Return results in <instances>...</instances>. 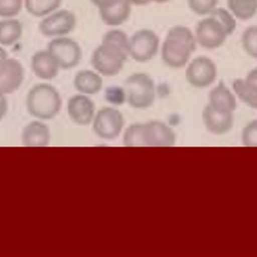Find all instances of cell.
I'll return each instance as SVG.
<instances>
[{
  "instance_id": "obj_13",
  "label": "cell",
  "mask_w": 257,
  "mask_h": 257,
  "mask_svg": "<svg viewBox=\"0 0 257 257\" xmlns=\"http://www.w3.org/2000/svg\"><path fill=\"white\" fill-rule=\"evenodd\" d=\"M145 138L149 147H171L176 143L174 130L161 120H150L145 123Z\"/></svg>"
},
{
  "instance_id": "obj_29",
  "label": "cell",
  "mask_w": 257,
  "mask_h": 257,
  "mask_svg": "<svg viewBox=\"0 0 257 257\" xmlns=\"http://www.w3.org/2000/svg\"><path fill=\"white\" fill-rule=\"evenodd\" d=\"M189 8L198 15L210 14L217 6L218 0H187Z\"/></svg>"
},
{
  "instance_id": "obj_12",
  "label": "cell",
  "mask_w": 257,
  "mask_h": 257,
  "mask_svg": "<svg viewBox=\"0 0 257 257\" xmlns=\"http://www.w3.org/2000/svg\"><path fill=\"white\" fill-rule=\"evenodd\" d=\"M67 113L74 123L87 125L92 122L95 114L94 103L86 94H75L68 99Z\"/></svg>"
},
{
  "instance_id": "obj_9",
  "label": "cell",
  "mask_w": 257,
  "mask_h": 257,
  "mask_svg": "<svg viewBox=\"0 0 257 257\" xmlns=\"http://www.w3.org/2000/svg\"><path fill=\"white\" fill-rule=\"evenodd\" d=\"M185 75L189 84L197 88H204L215 81L217 67L209 57L199 56L188 64Z\"/></svg>"
},
{
  "instance_id": "obj_31",
  "label": "cell",
  "mask_w": 257,
  "mask_h": 257,
  "mask_svg": "<svg viewBox=\"0 0 257 257\" xmlns=\"http://www.w3.org/2000/svg\"><path fill=\"white\" fill-rule=\"evenodd\" d=\"M105 99L112 104H121L125 101V93L123 87L110 86L106 88Z\"/></svg>"
},
{
  "instance_id": "obj_32",
  "label": "cell",
  "mask_w": 257,
  "mask_h": 257,
  "mask_svg": "<svg viewBox=\"0 0 257 257\" xmlns=\"http://www.w3.org/2000/svg\"><path fill=\"white\" fill-rule=\"evenodd\" d=\"M244 80L248 86L257 92V67L250 70Z\"/></svg>"
},
{
  "instance_id": "obj_4",
  "label": "cell",
  "mask_w": 257,
  "mask_h": 257,
  "mask_svg": "<svg viewBox=\"0 0 257 257\" xmlns=\"http://www.w3.org/2000/svg\"><path fill=\"white\" fill-rule=\"evenodd\" d=\"M60 69H71L81 60L82 50L80 45L73 39L61 36L53 38L47 46Z\"/></svg>"
},
{
  "instance_id": "obj_21",
  "label": "cell",
  "mask_w": 257,
  "mask_h": 257,
  "mask_svg": "<svg viewBox=\"0 0 257 257\" xmlns=\"http://www.w3.org/2000/svg\"><path fill=\"white\" fill-rule=\"evenodd\" d=\"M227 5L240 20H249L257 13V0H227Z\"/></svg>"
},
{
  "instance_id": "obj_30",
  "label": "cell",
  "mask_w": 257,
  "mask_h": 257,
  "mask_svg": "<svg viewBox=\"0 0 257 257\" xmlns=\"http://www.w3.org/2000/svg\"><path fill=\"white\" fill-rule=\"evenodd\" d=\"M241 140L245 147H257V119L249 121L244 126Z\"/></svg>"
},
{
  "instance_id": "obj_11",
  "label": "cell",
  "mask_w": 257,
  "mask_h": 257,
  "mask_svg": "<svg viewBox=\"0 0 257 257\" xmlns=\"http://www.w3.org/2000/svg\"><path fill=\"white\" fill-rule=\"evenodd\" d=\"M23 79L24 69L19 60L8 56L0 59V93H13L21 86Z\"/></svg>"
},
{
  "instance_id": "obj_24",
  "label": "cell",
  "mask_w": 257,
  "mask_h": 257,
  "mask_svg": "<svg viewBox=\"0 0 257 257\" xmlns=\"http://www.w3.org/2000/svg\"><path fill=\"white\" fill-rule=\"evenodd\" d=\"M122 143L126 147H147L145 123H133L124 131Z\"/></svg>"
},
{
  "instance_id": "obj_2",
  "label": "cell",
  "mask_w": 257,
  "mask_h": 257,
  "mask_svg": "<svg viewBox=\"0 0 257 257\" xmlns=\"http://www.w3.org/2000/svg\"><path fill=\"white\" fill-rule=\"evenodd\" d=\"M62 100L57 89L48 83L34 85L26 97L28 112L40 119L47 120L55 117L61 109Z\"/></svg>"
},
{
  "instance_id": "obj_20",
  "label": "cell",
  "mask_w": 257,
  "mask_h": 257,
  "mask_svg": "<svg viewBox=\"0 0 257 257\" xmlns=\"http://www.w3.org/2000/svg\"><path fill=\"white\" fill-rule=\"evenodd\" d=\"M22 23L14 18H4L0 21V45L11 46L22 36Z\"/></svg>"
},
{
  "instance_id": "obj_23",
  "label": "cell",
  "mask_w": 257,
  "mask_h": 257,
  "mask_svg": "<svg viewBox=\"0 0 257 257\" xmlns=\"http://www.w3.org/2000/svg\"><path fill=\"white\" fill-rule=\"evenodd\" d=\"M233 90L237 97L251 108L257 109V92L247 85L244 79L237 78L232 83Z\"/></svg>"
},
{
  "instance_id": "obj_18",
  "label": "cell",
  "mask_w": 257,
  "mask_h": 257,
  "mask_svg": "<svg viewBox=\"0 0 257 257\" xmlns=\"http://www.w3.org/2000/svg\"><path fill=\"white\" fill-rule=\"evenodd\" d=\"M73 85L82 94H95L102 88V78L98 72L83 69L75 74Z\"/></svg>"
},
{
  "instance_id": "obj_28",
  "label": "cell",
  "mask_w": 257,
  "mask_h": 257,
  "mask_svg": "<svg viewBox=\"0 0 257 257\" xmlns=\"http://www.w3.org/2000/svg\"><path fill=\"white\" fill-rule=\"evenodd\" d=\"M24 0H0V17L11 18L19 14Z\"/></svg>"
},
{
  "instance_id": "obj_1",
  "label": "cell",
  "mask_w": 257,
  "mask_h": 257,
  "mask_svg": "<svg viewBox=\"0 0 257 257\" xmlns=\"http://www.w3.org/2000/svg\"><path fill=\"white\" fill-rule=\"evenodd\" d=\"M196 46L195 34L189 28L182 25L173 26L162 45V60L171 68H181L188 63Z\"/></svg>"
},
{
  "instance_id": "obj_3",
  "label": "cell",
  "mask_w": 257,
  "mask_h": 257,
  "mask_svg": "<svg viewBox=\"0 0 257 257\" xmlns=\"http://www.w3.org/2000/svg\"><path fill=\"white\" fill-rule=\"evenodd\" d=\"M125 101L133 108L145 109L155 101L156 86L152 77L145 72H135L123 83Z\"/></svg>"
},
{
  "instance_id": "obj_34",
  "label": "cell",
  "mask_w": 257,
  "mask_h": 257,
  "mask_svg": "<svg viewBox=\"0 0 257 257\" xmlns=\"http://www.w3.org/2000/svg\"><path fill=\"white\" fill-rule=\"evenodd\" d=\"M8 110V102L5 94L0 93V120L6 115Z\"/></svg>"
},
{
  "instance_id": "obj_15",
  "label": "cell",
  "mask_w": 257,
  "mask_h": 257,
  "mask_svg": "<svg viewBox=\"0 0 257 257\" xmlns=\"http://www.w3.org/2000/svg\"><path fill=\"white\" fill-rule=\"evenodd\" d=\"M31 69L34 74L43 80L53 79L59 71V66L48 52V50H39L31 58Z\"/></svg>"
},
{
  "instance_id": "obj_35",
  "label": "cell",
  "mask_w": 257,
  "mask_h": 257,
  "mask_svg": "<svg viewBox=\"0 0 257 257\" xmlns=\"http://www.w3.org/2000/svg\"><path fill=\"white\" fill-rule=\"evenodd\" d=\"M132 5H147L151 2L152 0H127Z\"/></svg>"
},
{
  "instance_id": "obj_8",
  "label": "cell",
  "mask_w": 257,
  "mask_h": 257,
  "mask_svg": "<svg viewBox=\"0 0 257 257\" xmlns=\"http://www.w3.org/2000/svg\"><path fill=\"white\" fill-rule=\"evenodd\" d=\"M159 50V37L151 29H141L128 40V55L138 62L151 60Z\"/></svg>"
},
{
  "instance_id": "obj_27",
  "label": "cell",
  "mask_w": 257,
  "mask_h": 257,
  "mask_svg": "<svg viewBox=\"0 0 257 257\" xmlns=\"http://www.w3.org/2000/svg\"><path fill=\"white\" fill-rule=\"evenodd\" d=\"M213 18H215L227 31L228 35L232 34L236 28V20L228 10L224 8H215L210 14Z\"/></svg>"
},
{
  "instance_id": "obj_33",
  "label": "cell",
  "mask_w": 257,
  "mask_h": 257,
  "mask_svg": "<svg viewBox=\"0 0 257 257\" xmlns=\"http://www.w3.org/2000/svg\"><path fill=\"white\" fill-rule=\"evenodd\" d=\"M95 7L99 9L110 7L116 3H118L120 0H89Z\"/></svg>"
},
{
  "instance_id": "obj_26",
  "label": "cell",
  "mask_w": 257,
  "mask_h": 257,
  "mask_svg": "<svg viewBox=\"0 0 257 257\" xmlns=\"http://www.w3.org/2000/svg\"><path fill=\"white\" fill-rule=\"evenodd\" d=\"M241 42L246 53L257 59V25L250 26L244 30Z\"/></svg>"
},
{
  "instance_id": "obj_7",
  "label": "cell",
  "mask_w": 257,
  "mask_h": 257,
  "mask_svg": "<svg viewBox=\"0 0 257 257\" xmlns=\"http://www.w3.org/2000/svg\"><path fill=\"white\" fill-rule=\"evenodd\" d=\"M76 26V16L73 12L61 9L55 10L43 17L39 23V31L46 37L66 36L74 30Z\"/></svg>"
},
{
  "instance_id": "obj_36",
  "label": "cell",
  "mask_w": 257,
  "mask_h": 257,
  "mask_svg": "<svg viewBox=\"0 0 257 257\" xmlns=\"http://www.w3.org/2000/svg\"><path fill=\"white\" fill-rule=\"evenodd\" d=\"M7 56H8V55H7V52L5 51V49L0 46V59L5 58V57H7Z\"/></svg>"
},
{
  "instance_id": "obj_5",
  "label": "cell",
  "mask_w": 257,
  "mask_h": 257,
  "mask_svg": "<svg viewBox=\"0 0 257 257\" xmlns=\"http://www.w3.org/2000/svg\"><path fill=\"white\" fill-rule=\"evenodd\" d=\"M126 58L127 56L119 50L100 43L92 52L91 64L99 74L114 76L122 69Z\"/></svg>"
},
{
  "instance_id": "obj_10",
  "label": "cell",
  "mask_w": 257,
  "mask_h": 257,
  "mask_svg": "<svg viewBox=\"0 0 257 257\" xmlns=\"http://www.w3.org/2000/svg\"><path fill=\"white\" fill-rule=\"evenodd\" d=\"M228 36L225 28L212 16L202 19L195 32V38L198 44L206 49H215L220 47Z\"/></svg>"
},
{
  "instance_id": "obj_25",
  "label": "cell",
  "mask_w": 257,
  "mask_h": 257,
  "mask_svg": "<svg viewBox=\"0 0 257 257\" xmlns=\"http://www.w3.org/2000/svg\"><path fill=\"white\" fill-rule=\"evenodd\" d=\"M128 40L130 38L126 34L118 29H113L107 31L103 36L101 43L107 44L117 50H119L124 55L128 56Z\"/></svg>"
},
{
  "instance_id": "obj_22",
  "label": "cell",
  "mask_w": 257,
  "mask_h": 257,
  "mask_svg": "<svg viewBox=\"0 0 257 257\" xmlns=\"http://www.w3.org/2000/svg\"><path fill=\"white\" fill-rule=\"evenodd\" d=\"M62 0H24L27 12L35 17H44L57 10Z\"/></svg>"
},
{
  "instance_id": "obj_37",
  "label": "cell",
  "mask_w": 257,
  "mask_h": 257,
  "mask_svg": "<svg viewBox=\"0 0 257 257\" xmlns=\"http://www.w3.org/2000/svg\"><path fill=\"white\" fill-rule=\"evenodd\" d=\"M153 2H156V3H166V2H168L169 0H152Z\"/></svg>"
},
{
  "instance_id": "obj_6",
  "label": "cell",
  "mask_w": 257,
  "mask_h": 257,
  "mask_svg": "<svg viewBox=\"0 0 257 257\" xmlns=\"http://www.w3.org/2000/svg\"><path fill=\"white\" fill-rule=\"evenodd\" d=\"M124 125L122 113L111 106L99 109L92 119L94 134L103 140H113L119 136Z\"/></svg>"
},
{
  "instance_id": "obj_17",
  "label": "cell",
  "mask_w": 257,
  "mask_h": 257,
  "mask_svg": "<svg viewBox=\"0 0 257 257\" xmlns=\"http://www.w3.org/2000/svg\"><path fill=\"white\" fill-rule=\"evenodd\" d=\"M212 107L222 110L234 112L237 107V101L235 94L221 81L209 92V102Z\"/></svg>"
},
{
  "instance_id": "obj_19",
  "label": "cell",
  "mask_w": 257,
  "mask_h": 257,
  "mask_svg": "<svg viewBox=\"0 0 257 257\" xmlns=\"http://www.w3.org/2000/svg\"><path fill=\"white\" fill-rule=\"evenodd\" d=\"M131 6L132 4L127 0H120L110 7L99 9L100 19L103 23L109 26L120 25L128 19Z\"/></svg>"
},
{
  "instance_id": "obj_16",
  "label": "cell",
  "mask_w": 257,
  "mask_h": 257,
  "mask_svg": "<svg viewBox=\"0 0 257 257\" xmlns=\"http://www.w3.org/2000/svg\"><path fill=\"white\" fill-rule=\"evenodd\" d=\"M21 141L26 147H46L50 142L49 127L43 121L33 120L24 126Z\"/></svg>"
},
{
  "instance_id": "obj_14",
  "label": "cell",
  "mask_w": 257,
  "mask_h": 257,
  "mask_svg": "<svg viewBox=\"0 0 257 257\" xmlns=\"http://www.w3.org/2000/svg\"><path fill=\"white\" fill-rule=\"evenodd\" d=\"M202 119L207 131L214 135H224L230 132L234 123L233 112L218 110L210 104L204 107Z\"/></svg>"
}]
</instances>
